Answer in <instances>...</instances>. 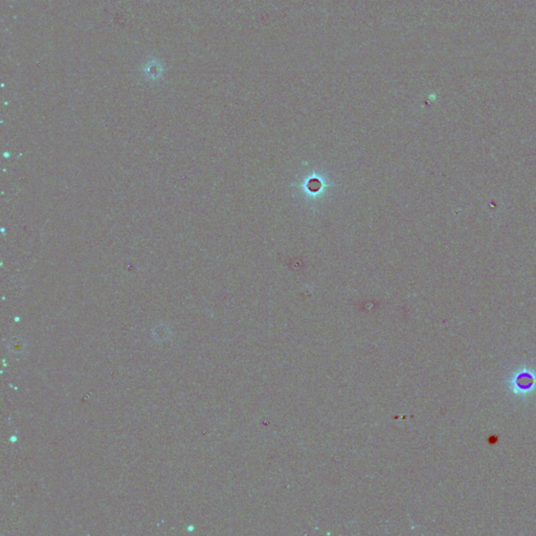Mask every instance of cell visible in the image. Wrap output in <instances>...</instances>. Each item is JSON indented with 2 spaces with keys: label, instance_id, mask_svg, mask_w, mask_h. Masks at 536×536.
<instances>
[{
  "label": "cell",
  "instance_id": "6da1fadb",
  "mask_svg": "<svg viewBox=\"0 0 536 536\" xmlns=\"http://www.w3.org/2000/svg\"><path fill=\"white\" fill-rule=\"evenodd\" d=\"M321 187H322V184L320 183L319 180H316V179H312L310 183L308 184L309 190L312 191V192H317V191L321 189Z\"/></svg>",
  "mask_w": 536,
  "mask_h": 536
}]
</instances>
